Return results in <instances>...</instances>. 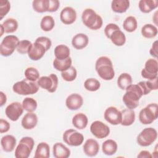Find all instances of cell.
<instances>
[{
  "label": "cell",
  "instance_id": "obj_16",
  "mask_svg": "<svg viewBox=\"0 0 158 158\" xmlns=\"http://www.w3.org/2000/svg\"><path fill=\"white\" fill-rule=\"evenodd\" d=\"M77 12L72 7H65L60 13V20L65 25H70L75 22Z\"/></svg>",
  "mask_w": 158,
  "mask_h": 158
},
{
  "label": "cell",
  "instance_id": "obj_22",
  "mask_svg": "<svg viewBox=\"0 0 158 158\" xmlns=\"http://www.w3.org/2000/svg\"><path fill=\"white\" fill-rule=\"evenodd\" d=\"M52 153L56 158H67L70 156V150L62 143H56L53 146Z\"/></svg>",
  "mask_w": 158,
  "mask_h": 158
},
{
  "label": "cell",
  "instance_id": "obj_40",
  "mask_svg": "<svg viewBox=\"0 0 158 158\" xmlns=\"http://www.w3.org/2000/svg\"><path fill=\"white\" fill-rule=\"evenodd\" d=\"M101 86V83L96 78H89L86 79L84 82L85 88L89 91H98Z\"/></svg>",
  "mask_w": 158,
  "mask_h": 158
},
{
  "label": "cell",
  "instance_id": "obj_11",
  "mask_svg": "<svg viewBox=\"0 0 158 158\" xmlns=\"http://www.w3.org/2000/svg\"><path fill=\"white\" fill-rule=\"evenodd\" d=\"M158 62L156 59L151 58L148 59L144 64V67L142 69L141 74L142 77L148 80L157 78Z\"/></svg>",
  "mask_w": 158,
  "mask_h": 158
},
{
  "label": "cell",
  "instance_id": "obj_45",
  "mask_svg": "<svg viewBox=\"0 0 158 158\" xmlns=\"http://www.w3.org/2000/svg\"><path fill=\"white\" fill-rule=\"evenodd\" d=\"M117 30H120L119 27L115 23H110L106 26L104 28V34L106 35V37L109 39L110 35Z\"/></svg>",
  "mask_w": 158,
  "mask_h": 158
},
{
  "label": "cell",
  "instance_id": "obj_39",
  "mask_svg": "<svg viewBox=\"0 0 158 158\" xmlns=\"http://www.w3.org/2000/svg\"><path fill=\"white\" fill-rule=\"evenodd\" d=\"M22 107L25 110L28 112H33L37 108V101L33 98H25L22 103Z\"/></svg>",
  "mask_w": 158,
  "mask_h": 158
},
{
  "label": "cell",
  "instance_id": "obj_26",
  "mask_svg": "<svg viewBox=\"0 0 158 158\" xmlns=\"http://www.w3.org/2000/svg\"><path fill=\"white\" fill-rule=\"evenodd\" d=\"M141 87L143 95L148 94L152 90H157L158 88L157 86V78L148 81H141L138 83Z\"/></svg>",
  "mask_w": 158,
  "mask_h": 158
},
{
  "label": "cell",
  "instance_id": "obj_25",
  "mask_svg": "<svg viewBox=\"0 0 158 158\" xmlns=\"http://www.w3.org/2000/svg\"><path fill=\"white\" fill-rule=\"evenodd\" d=\"M158 6L157 0H140L138 2V7L141 12L147 14L156 9Z\"/></svg>",
  "mask_w": 158,
  "mask_h": 158
},
{
  "label": "cell",
  "instance_id": "obj_49",
  "mask_svg": "<svg viewBox=\"0 0 158 158\" xmlns=\"http://www.w3.org/2000/svg\"><path fill=\"white\" fill-rule=\"evenodd\" d=\"M158 43H157V41H155L152 45V47L151 48L150 50H149V54L150 55L153 57L154 58L157 59V49H158Z\"/></svg>",
  "mask_w": 158,
  "mask_h": 158
},
{
  "label": "cell",
  "instance_id": "obj_12",
  "mask_svg": "<svg viewBox=\"0 0 158 158\" xmlns=\"http://www.w3.org/2000/svg\"><path fill=\"white\" fill-rule=\"evenodd\" d=\"M90 131L96 138L98 139H102L109 135L110 128L102 122L96 120L91 124Z\"/></svg>",
  "mask_w": 158,
  "mask_h": 158
},
{
  "label": "cell",
  "instance_id": "obj_14",
  "mask_svg": "<svg viewBox=\"0 0 158 158\" xmlns=\"http://www.w3.org/2000/svg\"><path fill=\"white\" fill-rule=\"evenodd\" d=\"M104 119L113 125H117L122 122V112L117 107L110 106L107 108L104 113Z\"/></svg>",
  "mask_w": 158,
  "mask_h": 158
},
{
  "label": "cell",
  "instance_id": "obj_43",
  "mask_svg": "<svg viewBox=\"0 0 158 158\" xmlns=\"http://www.w3.org/2000/svg\"><path fill=\"white\" fill-rule=\"evenodd\" d=\"M32 43L31 41L27 40H23L19 41L17 47V51L21 54H28L29 52L31 47L32 46Z\"/></svg>",
  "mask_w": 158,
  "mask_h": 158
},
{
  "label": "cell",
  "instance_id": "obj_5",
  "mask_svg": "<svg viewBox=\"0 0 158 158\" xmlns=\"http://www.w3.org/2000/svg\"><path fill=\"white\" fill-rule=\"evenodd\" d=\"M34 144L35 141L31 137L22 138L15 149V157L16 158H28L33 149Z\"/></svg>",
  "mask_w": 158,
  "mask_h": 158
},
{
  "label": "cell",
  "instance_id": "obj_42",
  "mask_svg": "<svg viewBox=\"0 0 158 158\" xmlns=\"http://www.w3.org/2000/svg\"><path fill=\"white\" fill-rule=\"evenodd\" d=\"M62 78L66 81H72L75 80L77 76V72L76 69L71 66L69 69L61 72Z\"/></svg>",
  "mask_w": 158,
  "mask_h": 158
},
{
  "label": "cell",
  "instance_id": "obj_33",
  "mask_svg": "<svg viewBox=\"0 0 158 158\" xmlns=\"http://www.w3.org/2000/svg\"><path fill=\"white\" fill-rule=\"evenodd\" d=\"M72 60L70 57L62 60L55 59L53 60V67L56 70L62 72L69 69L72 66Z\"/></svg>",
  "mask_w": 158,
  "mask_h": 158
},
{
  "label": "cell",
  "instance_id": "obj_47",
  "mask_svg": "<svg viewBox=\"0 0 158 158\" xmlns=\"http://www.w3.org/2000/svg\"><path fill=\"white\" fill-rule=\"evenodd\" d=\"M60 7V2L58 0H48V10L49 12H56Z\"/></svg>",
  "mask_w": 158,
  "mask_h": 158
},
{
  "label": "cell",
  "instance_id": "obj_18",
  "mask_svg": "<svg viewBox=\"0 0 158 158\" xmlns=\"http://www.w3.org/2000/svg\"><path fill=\"white\" fill-rule=\"evenodd\" d=\"M84 153L89 157L96 156L99 151V144L94 139H88L83 146Z\"/></svg>",
  "mask_w": 158,
  "mask_h": 158
},
{
  "label": "cell",
  "instance_id": "obj_41",
  "mask_svg": "<svg viewBox=\"0 0 158 158\" xmlns=\"http://www.w3.org/2000/svg\"><path fill=\"white\" fill-rule=\"evenodd\" d=\"M24 75L26 79L31 81H36L40 78V73L38 70L33 67L27 68L25 70Z\"/></svg>",
  "mask_w": 158,
  "mask_h": 158
},
{
  "label": "cell",
  "instance_id": "obj_27",
  "mask_svg": "<svg viewBox=\"0 0 158 158\" xmlns=\"http://www.w3.org/2000/svg\"><path fill=\"white\" fill-rule=\"evenodd\" d=\"M130 7L128 0H113L111 2L112 10L116 13H124Z\"/></svg>",
  "mask_w": 158,
  "mask_h": 158
},
{
  "label": "cell",
  "instance_id": "obj_38",
  "mask_svg": "<svg viewBox=\"0 0 158 158\" xmlns=\"http://www.w3.org/2000/svg\"><path fill=\"white\" fill-rule=\"evenodd\" d=\"M33 10L38 13H44L48 10V0H34L32 2Z\"/></svg>",
  "mask_w": 158,
  "mask_h": 158
},
{
  "label": "cell",
  "instance_id": "obj_17",
  "mask_svg": "<svg viewBox=\"0 0 158 158\" xmlns=\"http://www.w3.org/2000/svg\"><path fill=\"white\" fill-rule=\"evenodd\" d=\"M83 104L82 96L77 93H73L67 96L65 100L67 107L71 110H76L80 109Z\"/></svg>",
  "mask_w": 158,
  "mask_h": 158
},
{
  "label": "cell",
  "instance_id": "obj_50",
  "mask_svg": "<svg viewBox=\"0 0 158 158\" xmlns=\"http://www.w3.org/2000/svg\"><path fill=\"white\" fill-rule=\"evenodd\" d=\"M137 157H140V158H151L152 157V156L151 155V154L150 153L149 151L143 150V151H141L139 152V153L138 154Z\"/></svg>",
  "mask_w": 158,
  "mask_h": 158
},
{
  "label": "cell",
  "instance_id": "obj_20",
  "mask_svg": "<svg viewBox=\"0 0 158 158\" xmlns=\"http://www.w3.org/2000/svg\"><path fill=\"white\" fill-rule=\"evenodd\" d=\"M16 143V138L11 135H6L1 139V145L2 150L6 152H10L14 151Z\"/></svg>",
  "mask_w": 158,
  "mask_h": 158
},
{
  "label": "cell",
  "instance_id": "obj_9",
  "mask_svg": "<svg viewBox=\"0 0 158 158\" xmlns=\"http://www.w3.org/2000/svg\"><path fill=\"white\" fill-rule=\"evenodd\" d=\"M40 87L49 93H54L58 86V77L56 74L51 73L49 76H43L37 80Z\"/></svg>",
  "mask_w": 158,
  "mask_h": 158
},
{
  "label": "cell",
  "instance_id": "obj_19",
  "mask_svg": "<svg viewBox=\"0 0 158 158\" xmlns=\"http://www.w3.org/2000/svg\"><path fill=\"white\" fill-rule=\"evenodd\" d=\"M38 123V117L33 112H27L22 118L21 121L22 126L25 130L34 128Z\"/></svg>",
  "mask_w": 158,
  "mask_h": 158
},
{
  "label": "cell",
  "instance_id": "obj_2",
  "mask_svg": "<svg viewBox=\"0 0 158 158\" xmlns=\"http://www.w3.org/2000/svg\"><path fill=\"white\" fill-rule=\"evenodd\" d=\"M95 69L98 75L104 80H111L115 76L112 62L107 56H101L96 60Z\"/></svg>",
  "mask_w": 158,
  "mask_h": 158
},
{
  "label": "cell",
  "instance_id": "obj_10",
  "mask_svg": "<svg viewBox=\"0 0 158 158\" xmlns=\"http://www.w3.org/2000/svg\"><path fill=\"white\" fill-rule=\"evenodd\" d=\"M63 141L70 146H80L84 140L83 135L74 129H68L64 131L62 136Z\"/></svg>",
  "mask_w": 158,
  "mask_h": 158
},
{
  "label": "cell",
  "instance_id": "obj_37",
  "mask_svg": "<svg viewBox=\"0 0 158 158\" xmlns=\"http://www.w3.org/2000/svg\"><path fill=\"white\" fill-rule=\"evenodd\" d=\"M55 26L54 18L51 15L43 17L40 22V27L44 31H49L52 30Z\"/></svg>",
  "mask_w": 158,
  "mask_h": 158
},
{
  "label": "cell",
  "instance_id": "obj_44",
  "mask_svg": "<svg viewBox=\"0 0 158 158\" xmlns=\"http://www.w3.org/2000/svg\"><path fill=\"white\" fill-rule=\"evenodd\" d=\"M10 9V4L7 0H0V16L1 20L7 15Z\"/></svg>",
  "mask_w": 158,
  "mask_h": 158
},
{
  "label": "cell",
  "instance_id": "obj_32",
  "mask_svg": "<svg viewBox=\"0 0 158 158\" xmlns=\"http://www.w3.org/2000/svg\"><path fill=\"white\" fill-rule=\"evenodd\" d=\"M141 35L143 37L148 39L153 38L157 35V28L156 26L151 23H147L141 28Z\"/></svg>",
  "mask_w": 158,
  "mask_h": 158
},
{
  "label": "cell",
  "instance_id": "obj_30",
  "mask_svg": "<svg viewBox=\"0 0 158 158\" xmlns=\"http://www.w3.org/2000/svg\"><path fill=\"white\" fill-rule=\"evenodd\" d=\"M70 49L65 44L57 45L54 51L56 59L62 60L70 57Z\"/></svg>",
  "mask_w": 158,
  "mask_h": 158
},
{
  "label": "cell",
  "instance_id": "obj_13",
  "mask_svg": "<svg viewBox=\"0 0 158 158\" xmlns=\"http://www.w3.org/2000/svg\"><path fill=\"white\" fill-rule=\"evenodd\" d=\"M23 110L22 104L19 102H13L6 107L5 114L8 118L15 122L22 115Z\"/></svg>",
  "mask_w": 158,
  "mask_h": 158
},
{
  "label": "cell",
  "instance_id": "obj_52",
  "mask_svg": "<svg viewBox=\"0 0 158 158\" xmlns=\"http://www.w3.org/2000/svg\"><path fill=\"white\" fill-rule=\"evenodd\" d=\"M0 27H1V35H0V36H2L3 35V33H5V32H4V27H3L2 24H0Z\"/></svg>",
  "mask_w": 158,
  "mask_h": 158
},
{
  "label": "cell",
  "instance_id": "obj_4",
  "mask_svg": "<svg viewBox=\"0 0 158 158\" xmlns=\"http://www.w3.org/2000/svg\"><path fill=\"white\" fill-rule=\"evenodd\" d=\"M38 89L39 86L36 81H31L26 78L15 83L12 86L14 93L22 96L35 94Z\"/></svg>",
  "mask_w": 158,
  "mask_h": 158
},
{
  "label": "cell",
  "instance_id": "obj_28",
  "mask_svg": "<svg viewBox=\"0 0 158 158\" xmlns=\"http://www.w3.org/2000/svg\"><path fill=\"white\" fill-rule=\"evenodd\" d=\"M118 148L117 143L113 139H107L102 144V151L107 156H112L116 153Z\"/></svg>",
  "mask_w": 158,
  "mask_h": 158
},
{
  "label": "cell",
  "instance_id": "obj_8",
  "mask_svg": "<svg viewBox=\"0 0 158 158\" xmlns=\"http://www.w3.org/2000/svg\"><path fill=\"white\" fill-rule=\"evenodd\" d=\"M157 138L156 130L152 127L144 128L138 135L136 138L137 143L143 147H147L151 145Z\"/></svg>",
  "mask_w": 158,
  "mask_h": 158
},
{
  "label": "cell",
  "instance_id": "obj_3",
  "mask_svg": "<svg viewBox=\"0 0 158 158\" xmlns=\"http://www.w3.org/2000/svg\"><path fill=\"white\" fill-rule=\"evenodd\" d=\"M81 20L86 27L93 30L100 29L103 24L102 17L93 9L90 8L85 9L83 11Z\"/></svg>",
  "mask_w": 158,
  "mask_h": 158
},
{
  "label": "cell",
  "instance_id": "obj_31",
  "mask_svg": "<svg viewBox=\"0 0 158 158\" xmlns=\"http://www.w3.org/2000/svg\"><path fill=\"white\" fill-rule=\"evenodd\" d=\"M109 39L117 46H122L126 42V36L120 29L114 31L110 36Z\"/></svg>",
  "mask_w": 158,
  "mask_h": 158
},
{
  "label": "cell",
  "instance_id": "obj_48",
  "mask_svg": "<svg viewBox=\"0 0 158 158\" xmlns=\"http://www.w3.org/2000/svg\"><path fill=\"white\" fill-rule=\"evenodd\" d=\"M10 123L3 118L0 119V133H4L7 132L10 129Z\"/></svg>",
  "mask_w": 158,
  "mask_h": 158
},
{
  "label": "cell",
  "instance_id": "obj_23",
  "mask_svg": "<svg viewBox=\"0 0 158 158\" xmlns=\"http://www.w3.org/2000/svg\"><path fill=\"white\" fill-rule=\"evenodd\" d=\"M122 122L121 125L123 126H130L135 121V112L133 109H125L121 111Z\"/></svg>",
  "mask_w": 158,
  "mask_h": 158
},
{
  "label": "cell",
  "instance_id": "obj_51",
  "mask_svg": "<svg viewBox=\"0 0 158 158\" xmlns=\"http://www.w3.org/2000/svg\"><path fill=\"white\" fill-rule=\"evenodd\" d=\"M0 94H1V106L2 107L4 105V104H6L7 101V96L2 91H1Z\"/></svg>",
  "mask_w": 158,
  "mask_h": 158
},
{
  "label": "cell",
  "instance_id": "obj_36",
  "mask_svg": "<svg viewBox=\"0 0 158 158\" xmlns=\"http://www.w3.org/2000/svg\"><path fill=\"white\" fill-rule=\"evenodd\" d=\"M2 25L4 27V32L6 33H12L15 32L19 27L18 22L13 18L7 19L4 21Z\"/></svg>",
  "mask_w": 158,
  "mask_h": 158
},
{
  "label": "cell",
  "instance_id": "obj_1",
  "mask_svg": "<svg viewBox=\"0 0 158 158\" xmlns=\"http://www.w3.org/2000/svg\"><path fill=\"white\" fill-rule=\"evenodd\" d=\"M122 100L128 109H134L139 106V99L143 96V91L139 85L131 84L126 89Z\"/></svg>",
  "mask_w": 158,
  "mask_h": 158
},
{
  "label": "cell",
  "instance_id": "obj_35",
  "mask_svg": "<svg viewBox=\"0 0 158 158\" xmlns=\"http://www.w3.org/2000/svg\"><path fill=\"white\" fill-rule=\"evenodd\" d=\"M137 27V20L133 16H128L123 21V28L127 32L131 33L135 31L136 30Z\"/></svg>",
  "mask_w": 158,
  "mask_h": 158
},
{
  "label": "cell",
  "instance_id": "obj_6",
  "mask_svg": "<svg viewBox=\"0 0 158 158\" xmlns=\"http://www.w3.org/2000/svg\"><path fill=\"white\" fill-rule=\"evenodd\" d=\"M158 106L156 103H151L142 109L139 113V120L143 125L152 123L157 118Z\"/></svg>",
  "mask_w": 158,
  "mask_h": 158
},
{
  "label": "cell",
  "instance_id": "obj_29",
  "mask_svg": "<svg viewBox=\"0 0 158 158\" xmlns=\"http://www.w3.org/2000/svg\"><path fill=\"white\" fill-rule=\"evenodd\" d=\"M50 156V148L45 142L40 143L36 149L34 157L35 158H48Z\"/></svg>",
  "mask_w": 158,
  "mask_h": 158
},
{
  "label": "cell",
  "instance_id": "obj_7",
  "mask_svg": "<svg viewBox=\"0 0 158 158\" xmlns=\"http://www.w3.org/2000/svg\"><path fill=\"white\" fill-rule=\"evenodd\" d=\"M19 39L15 35H7L5 36L0 44V53L1 56L7 57L12 54L17 49L19 43Z\"/></svg>",
  "mask_w": 158,
  "mask_h": 158
},
{
  "label": "cell",
  "instance_id": "obj_34",
  "mask_svg": "<svg viewBox=\"0 0 158 158\" xmlns=\"http://www.w3.org/2000/svg\"><path fill=\"white\" fill-rule=\"evenodd\" d=\"M117 85L122 90L125 89L132 83V77L128 73H121L117 78Z\"/></svg>",
  "mask_w": 158,
  "mask_h": 158
},
{
  "label": "cell",
  "instance_id": "obj_21",
  "mask_svg": "<svg viewBox=\"0 0 158 158\" xmlns=\"http://www.w3.org/2000/svg\"><path fill=\"white\" fill-rule=\"evenodd\" d=\"M88 37L84 33H78L75 35L72 40V46L78 50H80L86 48L88 44Z\"/></svg>",
  "mask_w": 158,
  "mask_h": 158
},
{
  "label": "cell",
  "instance_id": "obj_46",
  "mask_svg": "<svg viewBox=\"0 0 158 158\" xmlns=\"http://www.w3.org/2000/svg\"><path fill=\"white\" fill-rule=\"evenodd\" d=\"M35 41L43 44L45 47L46 51H48L52 46V42L51 40L46 36H40L37 38Z\"/></svg>",
  "mask_w": 158,
  "mask_h": 158
},
{
  "label": "cell",
  "instance_id": "obj_15",
  "mask_svg": "<svg viewBox=\"0 0 158 158\" xmlns=\"http://www.w3.org/2000/svg\"><path fill=\"white\" fill-rule=\"evenodd\" d=\"M46 52L45 47L39 42L35 41L28 52V56L31 60L36 61L41 59Z\"/></svg>",
  "mask_w": 158,
  "mask_h": 158
},
{
  "label": "cell",
  "instance_id": "obj_24",
  "mask_svg": "<svg viewBox=\"0 0 158 158\" xmlns=\"http://www.w3.org/2000/svg\"><path fill=\"white\" fill-rule=\"evenodd\" d=\"M72 125L78 130L85 129L88 125V119L87 116L83 113H78L72 118Z\"/></svg>",
  "mask_w": 158,
  "mask_h": 158
}]
</instances>
